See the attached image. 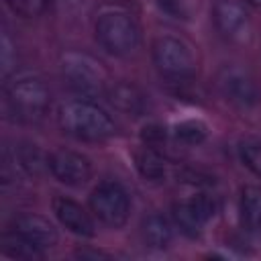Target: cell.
<instances>
[{"mask_svg": "<svg viewBox=\"0 0 261 261\" xmlns=\"http://www.w3.org/2000/svg\"><path fill=\"white\" fill-rule=\"evenodd\" d=\"M239 208L243 224L249 230H261V186H245Z\"/></svg>", "mask_w": 261, "mask_h": 261, "instance_id": "2e32d148", "label": "cell"}, {"mask_svg": "<svg viewBox=\"0 0 261 261\" xmlns=\"http://www.w3.org/2000/svg\"><path fill=\"white\" fill-rule=\"evenodd\" d=\"M96 39L112 55H130L141 41L139 24L128 12H104L96 20Z\"/></svg>", "mask_w": 261, "mask_h": 261, "instance_id": "277c9868", "label": "cell"}, {"mask_svg": "<svg viewBox=\"0 0 261 261\" xmlns=\"http://www.w3.org/2000/svg\"><path fill=\"white\" fill-rule=\"evenodd\" d=\"M153 63L161 77L169 82H186L196 75V59L190 45L171 35L153 41Z\"/></svg>", "mask_w": 261, "mask_h": 261, "instance_id": "5b68a950", "label": "cell"}, {"mask_svg": "<svg viewBox=\"0 0 261 261\" xmlns=\"http://www.w3.org/2000/svg\"><path fill=\"white\" fill-rule=\"evenodd\" d=\"M155 2L165 14L173 16V18H188L190 16L188 0H155Z\"/></svg>", "mask_w": 261, "mask_h": 261, "instance_id": "7402d4cb", "label": "cell"}, {"mask_svg": "<svg viewBox=\"0 0 261 261\" xmlns=\"http://www.w3.org/2000/svg\"><path fill=\"white\" fill-rule=\"evenodd\" d=\"M239 157L247 169L261 177V141L255 137H245L239 141Z\"/></svg>", "mask_w": 261, "mask_h": 261, "instance_id": "ffe728a7", "label": "cell"}, {"mask_svg": "<svg viewBox=\"0 0 261 261\" xmlns=\"http://www.w3.org/2000/svg\"><path fill=\"white\" fill-rule=\"evenodd\" d=\"M59 128L80 141H104L116 133L110 114L90 100H71L61 104L57 114Z\"/></svg>", "mask_w": 261, "mask_h": 261, "instance_id": "6da1fadb", "label": "cell"}, {"mask_svg": "<svg viewBox=\"0 0 261 261\" xmlns=\"http://www.w3.org/2000/svg\"><path fill=\"white\" fill-rule=\"evenodd\" d=\"M12 230H16L18 234H22L24 239H29L33 245L41 247V249H51L57 245V230L55 226L39 214H20L16 216Z\"/></svg>", "mask_w": 261, "mask_h": 261, "instance_id": "7c38bea8", "label": "cell"}, {"mask_svg": "<svg viewBox=\"0 0 261 261\" xmlns=\"http://www.w3.org/2000/svg\"><path fill=\"white\" fill-rule=\"evenodd\" d=\"M208 135V126L198 118H188L173 124V137L184 145H200Z\"/></svg>", "mask_w": 261, "mask_h": 261, "instance_id": "d6986e66", "label": "cell"}, {"mask_svg": "<svg viewBox=\"0 0 261 261\" xmlns=\"http://www.w3.org/2000/svg\"><path fill=\"white\" fill-rule=\"evenodd\" d=\"M212 20L218 33L230 43H249L253 37V20L245 4L239 0H216L212 6Z\"/></svg>", "mask_w": 261, "mask_h": 261, "instance_id": "ba28073f", "label": "cell"}, {"mask_svg": "<svg viewBox=\"0 0 261 261\" xmlns=\"http://www.w3.org/2000/svg\"><path fill=\"white\" fill-rule=\"evenodd\" d=\"M249 4H253V6H257V8H261V0H247Z\"/></svg>", "mask_w": 261, "mask_h": 261, "instance_id": "cb8c5ba5", "label": "cell"}, {"mask_svg": "<svg viewBox=\"0 0 261 261\" xmlns=\"http://www.w3.org/2000/svg\"><path fill=\"white\" fill-rule=\"evenodd\" d=\"M108 98L112 102V106H116L118 110L126 112V114H141L145 110V94L135 86V84H128V82H118V84H112L108 88Z\"/></svg>", "mask_w": 261, "mask_h": 261, "instance_id": "4fadbf2b", "label": "cell"}, {"mask_svg": "<svg viewBox=\"0 0 261 261\" xmlns=\"http://www.w3.org/2000/svg\"><path fill=\"white\" fill-rule=\"evenodd\" d=\"M141 234H143V241L147 247L151 249H165L169 243H171V226H169V220L163 216V214H149L143 218V224H141Z\"/></svg>", "mask_w": 261, "mask_h": 261, "instance_id": "9a60e30c", "label": "cell"}, {"mask_svg": "<svg viewBox=\"0 0 261 261\" xmlns=\"http://www.w3.org/2000/svg\"><path fill=\"white\" fill-rule=\"evenodd\" d=\"M53 212L57 216V220L73 234L77 237H94L96 234V226L94 220L90 218V214L82 208V204L69 200V198H55L53 200Z\"/></svg>", "mask_w": 261, "mask_h": 261, "instance_id": "8fae6325", "label": "cell"}, {"mask_svg": "<svg viewBox=\"0 0 261 261\" xmlns=\"http://www.w3.org/2000/svg\"><path fill=\"white\" fill-rule=\"evenodd\" d=\"M135 165L141 173V177L145 181H153V184H159L165 179L167 175V165H165V159L161 157V153L153 147H143L135 153Z\"/></svg>", "mask_w": 261, "mask_h": 261, "instance_id": "5bb4252c", "label": "cell"}, {"mask_svg": "<svg viewBox=\"0 0 261 261\" xmlns=\"http://www.w3.org/2000/svg\"><path fill=\"white\" fill-rule=\"evenodd\" d=\"M51 175L71 188L84 186L92 175V163L86 155L71 151V149H57L49 157Z\"/></svg>", "mask_w": 261, "mask_h": 261, "instance_id": "30bf717a", "label": "cell"}, {"mask_svg": "<svg viewBox=\"0 0 261 261\" xmlns=\"http://www.w3.org/2000/svg\"><path fill=\"white\" fill-rule=\"evenodd\" d=\"M141 139H143V143L147 147L157 149V145L165 143V128L159 126V124H147L143 128V133H141Z\"/></svg>", "mask_w": 261, "mask_h": 261, "instance_id": "603a6c76", "label": "cell"}, {"mask_svg": "<svg viewBox=\"0 0 261 261\" xmlns=\"http://www.w3.org/2000/svg\"><path fill=\"white\" fill-rule=\"evenodd\" d=\"M61 75L67 86L86 98L108 92V73L98 59L88 53L69 51L61 57Z\"/></svg>", "mask_w": 261, "mask_h": 261, "instance_id": "7a4b0ae2", "label": "cell"}, {"mask_svg": "<svg viewBox=\"0 0 261 261\" xmlns=\"http://www.w3.org/2000/svg\"><path fill=\"white\" fill-rule=\"evenodd\" d=\"M49 157L51 155H45L37 145H24L18 151V161H20L22 169L35 177L43 175L45 171H51L49 169Z\"/></svg>", "mask_w": 261, "mask_h": 261, "instance_id": "ac0fdd59", "label": "cell"}, {"mask_svg": "<svg viewBox=\"0 0 261 261\" xmlns=\"http://www.w3.org/2000/svg\"><path fill=\"white\" fill-rule=\"evenodd\" d=\"M218 204L208 194H196L188 200L173 204V220L179 230L188 237H198L204 224L216 214Z\"/></svg>", "mask_w": 261, "mask_h": 261, "instance_id": "9c48e42d", "label": "cell"}, {"mask_svg": "<svg viewBox=\"0 0 261 261\" xmlns=\"http://www.w3.org/2000/svg\"><path fill=\"white\" fill-rule=\"evenodd\" d=\"M0 251L4 255L12 257V259H41L43 257V249L33 245L29 239L18 234L16 230H10V232L2 234Z\"/></svg>", "mask_w": 261, "mask_h": 261, "instance_id": "e0dca14e", "label": "cell"}, {"mask_svg": "<svg viewBox=\"0 0 261 261\" xmlns=\"http://www.w3.org/2000/svg\"><path fill=\"white\" fill-rule=\"evenodd\" d=\"M4 2H6V6L14 14L22 16V18H35V16H39L47 8V4H49V0H4Z\"/></svg>", "mask_w": 261, "mask_h": 261, "instance_id": "44dd1931", "label": "cell"}, {"mask_svg": "<svg viewBox=\"0 0 261 261\" xmlns=\"http://www.w3.org/2000/svg\"><path fill=\"white\" fill-rule=\"evenodd\" d=\"M216 88L228 104L241 110H251L261 102V86L257 77L241 65L220 67L216 73Z\"/></svg>", "mask_w": 261, "mask_h": 261, "instance_id": "8992f818", "label": "cell"}, {"mask_svg": "<svg viewBox=\"0 0 261 261\" xmlns=\"http://www.w3.org/2000/svg\"><path fill=\"white\" fill-rule=\"evenodd\" d=\"M90 208L100 222L110 228H120L126 224L130 212L128 194L116 181H102L90 194Z\"/></svg>", "mask_w": 261, "mask_h": 261, "instance_id": "52a82bcc", "label": "cell"}, {"mask_svg": "<svg viewBox=\"0 0 261 261\" xmlns=\"http://www.w3.org/2000/svg\"><path fill=\"white\" fill-rule=\"evenodd\" d=\"M6 102L10 112L20 122H39L45 118L51 106V92L39 77H20L6 90Z\"/></svg>", "mask_w": 261, "mask_h": 261, "instance_id": "3957f363", "label": "cell"}]
</instances>
